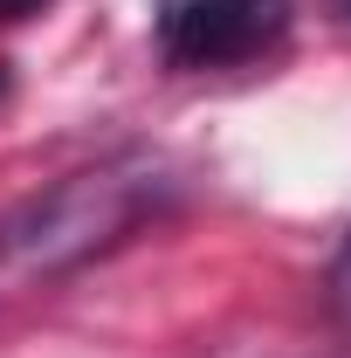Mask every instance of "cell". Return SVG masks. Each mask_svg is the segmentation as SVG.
<instances>
[{
    "label": "cell",
    "instance_id": "6da1fadb",
    "mask_svg": "<svg viewBox=\"0 0 351 358\" xmlns=\"http://www.w3.org/2000/svg\"><path fill=\"white\" fill-rule=\"evenodd\" d=\"M179 173L152 152H124L83 173H62L55 186L14 200L0 214V275H62L103 248H117L131 227L166 214Z\"/></svg>",
    "mask_w": 351,
    "mask_h": 358
},
{
    "label": "cell",
    "instance_id": "7a4b0ae2",
    "mask_svg": "<svg viewBox=\"0 0 351 358\" xmlns=\"http://www.w3.org/2000/svg\"><path fill=\"white\" fill-rule=\"evenodd\" d=\"M289 0H159V48L179 69H227L282 35Z\"/></svg>",
    "mask_w": 351,
    "mask_h": 358
},
{
    "label": "cell",
    "instance_id": "3957f363",
    "mask_svg": "<svg viewBox=\"0 0 351 358\" xmlns=\"http://www.w3.org/2000/svg\"><path fill=\"white\" fill-rule=\"evenodd\" d=\"M331 289H338V303L351 310V248L338 255V268H331Z\"/></svg>",
    "mask_w": 351,
    "mask_h": 358
},
{
    "label": "cell",
    "instance_id": "277c9868",
    "mask_svg": "<svg viewBox=\"0 0 351 358\" xmlns=\"http://www.w3.org/2000/svg\"><path fill=\"white\" fill-rule=\"evenodd\" d=\"M331 7H338V14H345V21H351V0H331Z\"/></svg>",
    "mask_w": 351,
    "mask_h": 358
},
{
    "label": "cell",
    "instance_id": "5b68a950",
    "mask_svg": "<svg viewBox=\"0 0 351 358\" xmlns=\"http://www.w3.org/2000/svg\"><path fill=\"white\" fill-rule=\"evenodd\" d=\"M0 96H7V62H0Z\"/></svg>",
    "mask_w": 351,
    "mask_h": 358
}]
</instances>
